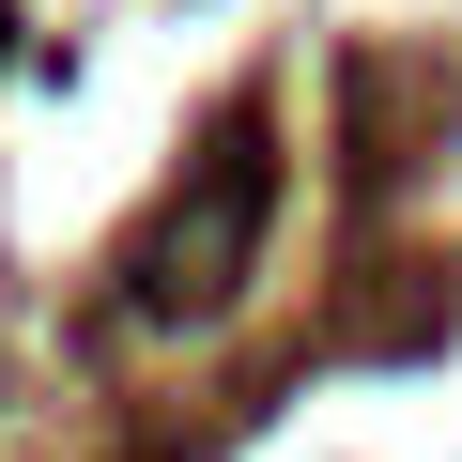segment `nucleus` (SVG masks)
Listing matches in <instances>:
<instances>
[{
	"instance_id": "1",
	"label": "nucleus",
	"mask_w": 462,
	"mask_h": 462,
	"mask_svg": "<svg viewBox=\"0 0 462 462\" xmlns=\"http://www.w3.org/2000/svg\"><path fill=\"white\" fill-rule=\"evenodd\" d=\"M263 200H278L263 139H216V154H200V185H185V200L139 231L124 309H139V324H185V309H216L231 278H247V247H263Z\"/></svg>"
}]
</instances>
